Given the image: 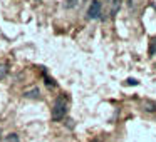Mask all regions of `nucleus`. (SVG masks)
Returning a JSON list of instances; mask_svg holds the SVG:
<instances>
[{"label": "nucleus", "instance_id": "1", "mask_svg": "<svg viewBox=\"0 0 156 142\" xmlns=\"http://www.w3.org/2000/svg\"><path fill=\"white\" fill-rule=\"evenodd\" d=\"M66 114H67V104H66V99L64 97H57L54 102V107H52V120L54 122H59L62 120V119L66 117Z\"/></svg>", "mask_w": 156, "mask_h": 142}, {"label": "nucleus", "instance_id": "2", "mask_svg": "<svg viewBox=\"0 0 156 142\" xmlns=\"http://www.w3.org/2000/svg\"><path fill=\"white\" fill-rule=\"evenodd\" d=\"M101 8H102L101 2H99V0H92L91 7H89V10H87V17L89 19H99V15H101Z\"/></svg>", "mask_w": 156, "mask_h": 142}, {"label": "nucleus", "instance_id": "3", "mask_svg": "<svg viewBox=\"0 0 156 142\" xmlns=\"http://www.w3.org/2000/svg\"><path fill=\"white\" fill-rule=\"evenodd\" d=\"M24 97L37 100V99H41V90H39V87H32V89H29V90L24 92Z\"/></svg>", "mask_w": 156, "mask_h": 142}, {"label": "nucleus", "instance_id": "4", "mask_svg": "<svg viewBox=\"0 0 156 142\" xmlns=\"http://www.w3.org/2000/svg\"><path fill=\"white\" fill-rule=\"evenodd\" d=\"M143 105H144V110H148V112H154L156 110L154 102H151V100H144V102H143Z\"/></svg>", "mask_w": 156, "mask_h": 142}, {"label": "nucleus", "instance_id": "5", "mask_svg": "<svg viewBox=\"0 0 156 142\" xmlns=\"http://www.w3.org/2000/svg\"><path fill=\"white\" fill-rule=\"evenodd\" d=\"M4 142H20V139H19L17 134H14V132H12V134H9L7 137L4 139Z\"/></svg>", "mask_w": 156, "mask_h": 142}, {"label": "nucleus", "instance_id": "6", "mask_svg": "<svg viewBox=\"0 0 156 142\" xmlns=\"http://www.w3.org/2000/svg\"><path fill=\"white\" fill-rule=\"evenodd\" d=\"M7 74H9V67L5 64H0V80L7 77Z\"/></svg>", "mask_w": 156, "mask_h": 142}, {"label": "nucleus", "instance_id": "7", "mask_svg": "<svg viewBox=\"0 0 156 142\" xmlns=\"http://www.w3.org/2000/svg\"><path fill=\"white\" fill-rule=\"evenodd\" d=\"M77 2H79V0H66L64 7H66V8H74L76 5H77Z\"/></svg>", "mask_w": 156, "mask_h": 142}, {"label": "nucleus", "instance_id": "8", "mask_svg": "<svg viewBox=\"0 0 156 142\" xmlns=\"http://www.w3.org/2000/svg\"><path fill=\"white\" fill-rule=\"evenodd\" d=\"M149 54H151V55H154V54H156V37L151 40V47H149Z\"/></svg>", "mask_w": 156, "mask_h": 142}, {"label": "nucleus", "instance_id": "9", "mask_svg": "<svg viewBox=\"0 0 156 142\" xmlns=\"http://www.w3.org/2000/svg\"><path fill=\"white\" fill-rule=\"evenodd\" d=\"M118 8H119V2L116 0V2H114V5H112V10H111V17H114V15H116V12H118Z\"/></svg>", "mask_w": 156, "mask_h": 142}, {"label": "nucleus", "instance_id": "10", "mask_svg": "<svg viewBox=\"0 0 156 142\" xmlns=\"http://www.w3.org/2000/svg\"><path fill=\"white\" fill-rule=\"evenodd\" d=\"M126 84H128V85H138L139 82L136 80V79H128V80H126Z\"/></svg>", "mask_w": 156, "mask_h": 142}, {"label": "nucleus", "instance_id": "11", "mask_svg": "<svg viewBox=\"0 0 156 142\" xmlns=\"http://www.w3.org/2000/svg\"><path fill=\"white\" fill-rule=\"evenodd\" d=\"M67 125H69V127H74V120H72V119H67Z\"/></svg>", "mask_w": 156, "mask_h": 142}, {"label": "nucleus", "instance_id": "12", "mask_svg": "<svg viewBox=\"0 0 156 142\" xmlns=\"http://www.w3.org/2000/svg\"><path fill=\"white\" fill-rule=\"evenodd\" d=\"M0 139H2V130H0Z\"/></svg>", "mask_w": 156, "mask_h": 142}]
</instances>
